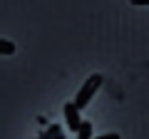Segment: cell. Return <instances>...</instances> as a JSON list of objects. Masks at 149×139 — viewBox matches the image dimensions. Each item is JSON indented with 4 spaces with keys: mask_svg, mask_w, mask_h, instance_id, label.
Here are the masks:
<instances>
[{
    "mask_svg": "<svg viewBox=\"0 0 149 139\" xmlns=\"http://www.w3.org/2000/svg\"><path fill=\"white\" fill-rule=\"evenodd\" d=\"M102 87V75H92L85 80V85L80 87V92L74 95V107L77 109H85L87 104L92 102V97H95V92Z\"/></svg>",
    "mask_w": 149,
    "mask_h": 139,
    "instance_id": "obj_1",
    "label": "cell"
},
{
    "mask_svg": "<svg viewBox=\"0 0 149 139\" xmlns=\"http://www.w3.org/2000/svg\"><path fill=\"white\" fill-rule=\"evenodd\" d=\"M60 139H65V134H62V137H60Z\"/></svg>",
    "mask_w": 149,
    "mask_h": 139,
    "instance_id": "obj_8",
    "label": "cell"
},
{
    "mask_svg": "<svg viewBox=\"0 0 149 139\" xmlns=\"http://www.w3.org/2000/svg\"><path fill=\"white\" fill-rule=\"evenodd\" d=\"M97 139H119V134H102V137H97Z\"/></svg>",
    "mask_w": 149,
    "mask_h": 139,
    "instance_id": "obj_6",
    "label": "cell"
},
{
    "mask_svg": "<svg viewBox=\"0 0 149 139\" xmlns=\"http://www.w3.org/2000/svg\"><path fill=\"white\" fill-rule=\"evenodd\" d=\"M60 137H62V127L60 124H50V127H45L37 134V139H60Z\"/></svg>",
    "mask_w": 149,
    "mask_h": 139,
    "instance_id": "obj_3",
    "label": "cell"
},
{
    "mask_svg": "<svg viewBox=\"0 0 149 139\" xmlns=\"http://www.w3.org/2000/svg\"><path fill=\"white\" fill-rule=\"evenodd\" d=\"M132 5H149V0H129Z\"/></svg>",
    "mask_w": 149,
    "mask_h": 139,
    "instance_id": "obj_7",
    "label": "cell"
},
{
    "mask_svg": "<svg viewBox=\"0 0 149 139\" xmlns=\"http://www.w3.org/2000/svg\"><path fill=\"white\" fill-rule=\"evenodd\" d=\"M0 52L3 55H13L15 52V45H13L10 40H0Z\"/></svg>",
    "mask_w": 149,
    "mask_h": 139,
    "instance_id": "obj_5",
    "label": "cell"
},
{
    "mask_svg": "<svg viewBox=\"0 0 149 139\" xmlns=\"http://www.w3.org/2000/svg\"><path fill=\"white\" fill-rule=\"evenodd\" d=\"M77 139H92V122H82V127L77 129Z\"/></svg>",
    "mask_w": 149,
    "mask_h": 139,
    "instance_id": "obj_4",
    "label": "cell"
},
{
    "mask_svg": "<svg viewBox=\"0 0 149 139\" xmlns=\"http://www.w3.org/2000/svg\"><path fill=\"white\" fill-rule=\"evenodd\" d=\"M65 122H67V129L74 132V134H77V129L85 122V119L80 117V109L74 107V102H67V104H65Z\"/></svg>",
    "mask_w": 149,
    "mask_h": 139,
    "instance_id": "obj_2",
    "label": "cell"
}]
</instances>
